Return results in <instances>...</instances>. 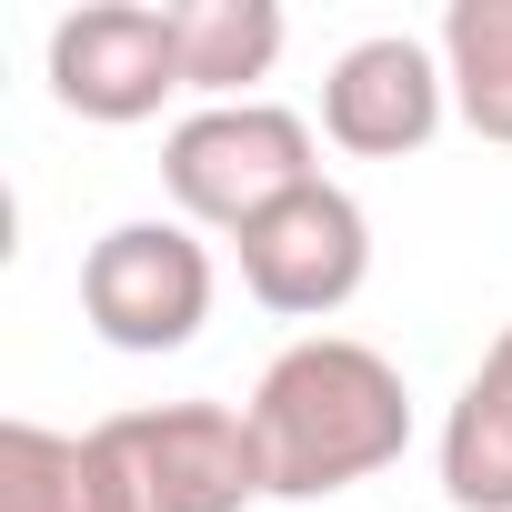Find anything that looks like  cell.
<instances>
[{
    "instance_id": "1",
    "label": "cell",
    "mask_w": 512,
    "mask_h": 512,
    "mask_svg": "<svg viewBox=\"0 0 512 512\" xmlns=\"http://www.w3.org/2000/svg\"><path fill=\"white\" fill-rule=\"evenodd\" d=\"M251 432L272 462V502H322L352 492L372 472L402 462L412 442V382L392 352L352 342V332H312L292 352H272V372L251 382Z\"/></svg>"
},
{
    "instance_id": "2",
    "label": "cell",
    "mask_w": 512,
    "mask_h": 512,
    "mask_svg": "<svg viewBox=\"0 0 512 512\" xmlns=\"http://www.w3.org/2000/svg\"><path fill=\"white\" fill-rule=\"evenodd\" d=\"M91 432H101L131 512H251L272 492L262 432L231 402H141V412H111Z\"/></svg>"
},
{
    "instance_id": "3",
    "label": "cell",
    "mask_w": 512,
    "mask_h": 512,
    "mask_svg": "<svg viewBox=\"0 0 512 512\" xmlns=\"http://www.w3.org/2000/svg\"><path fill=\"white\" fill-rule=\"evenodd\" d=\"M161 181L181 201V221L201 231H251L262 211H282L292 191H312V121L282 111V101H221V111H191L171 121L161 141Z\"/></svg>"
},
{
    "instance_id": "4",
    "label": "cell",
    "mask_w": 512,
    "mask_h": 512,
    "mask_svg": "<svg viewBox=\"0 0 512 512\" xmlns=\"http://www.w3.org/2000/svg\"><path fill=\"white\" fill-rule=\"evenodd\" d=\"M81 322L111 352H181L211 322V251L191 221H111L81 251Z\"/></svg>"
},
{
    "instance_id": "5",
    "label": "cell",
    "mask_w": 512,
    "mask_h": 512,
    "mask_svg": "<svg viewBox=\"0 0 512 512\" xmlns=\"http://www.w3.org/2000/svg\"><path fill=\"white\" fill-rule=\"evenodd\" d=\"M231 251H241V292L262 312H282V322H332L372 282V221H362V201L342 181L292 191L282 211L251 221Z\"/></svg>"
},
{
    "instance_id": "6",
    "label": "cell",
    "mask_w": 512,
    "mask_h": 512,
    "mask_svg": "<svg viewBox=\"0 0 512 512\" xmlns=\"http://www.w3.org/2000/svg\"><path fill=\"white\" fill-rule=\"evenodd\" d=\"M51 91L61 111L131 131L181 91V51H171V11H141V0H91V11L51 21Z\"/></svg>"
},
{
    "instance_id": "7",
    "label": "cell",
    "mask_w": 512,
    "mask_h": 512,
    "mask_svg": "<svg viewBox=\"0 0 512 512\" xmlns=\"http://www.w3.org/2000/svg\"><path fill=\"white\" fill-rule=\"evenodd\" d=\"M452 111V81H442V51H422L412 31H372L352 41L332 71H322V131L352 151V161H402L442 131Z\"/></svg>"
},
{
    "instance_id": "8",
    "label": "cell",
    "mask_w": 512,
    "mask_h": 512,
    "mask_svg": "<svg viewBox=\"0 0 512 512\" xmlns=\"http://www.w3.org/2000/svg\"><path fill=\"white\" fill-rule=\"evenodd\" d=\"M442 492L452 512H512V322L472 362L452 422H442Z\"/></svg>"
},
{
    "instance_id": "9",
    "label": "cell",
    "mask_w": 512,
    "mask_h": 512,
    "mask_svg": "<svg viewBox=\"0 0 512 512\" xmlns=\"http://www.w3.org/2000/svg\"><path fill=\"white\" fill-rule=\"evenodd\" d=\"M292 21L272 0H171V51H181V91H201L211 111L221 101H251V81H272Z\"/></svg>"
},
{
    "instance_id": "10",
    "label": "cell",
    "mask_w": 512,
    "mask_h": 512,
    "mask_svg": "<svg viewBox=\"0 0 512 512\" xmlns=\"http://www.w3.org/2000/svg\"><path fill=\"white\" fill-rule=\"evenodd\" d=\"M0 512H131L101 432L0 422Z\"/></svg>"
},
{
    "instance_id": "11",
    "label": "cell",
    "mask_w": 512,
    "mask_h": 512,
    "mask_svg": "<svg viewBox=\"0 0 512 512\" xmlns=\"http://www.w3.org/2000/svg\"><path fill=\"white\" fill-rule=\"evenodd\" d=\"M442 81H452V111L512 151V0H452L442 11Z\"/></svg>"
}]
</instances>
